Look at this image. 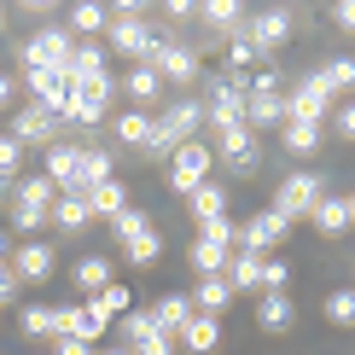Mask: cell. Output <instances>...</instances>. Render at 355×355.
<instances>
[{"label":"cell","mask_w":355,"mask_h":355,"mask_svg":"<svg viewBox=\"0 0 355 355\" xmlns=\"http://www.w3.org/2000/svg\"><path fill=\"white\" fill-rule=\"evenodd\" d=\"M286 279H291L286 262H262V291H286Z\"/></svg>","instance_id":"obj_46"},{"label":"cell","mask_w":355,"mask_h":355,"mask_svg":"<svg viewBox=\"0 0 355 355\" xmlns=\"http://www.w3.org/2000/svg\"><path fill=\"white\" fill-rule=\"evenodd\" d=\"M327 111H332V87L320 82V70H309V76L291 82V94H286V123H320Z\"/></svg>","instance_id":"obj_6"},{"label":"cell","mask_w":355,"mask_h":355,"mask_svg":"<svg viewBox=\"0 0 355 355\" xmlns=\"http://www.w3.org/2000/svg\"><path fill=\"white\" fill-rule=\"evenodd\" d=\"M227 286H233V291H250V286L262 291V257H257V250H233V262H227Z\"/></svg>","instance_id":"obj_29"},{"label":"cell","mask_w":355,"mask_h":355,"mask_svg":"<svg viewBox=\"0 0 355 355\" xmlns=\"http://www.w3.org/2000/svg\"><path fill=\"white\" fill-rule=\"evenodd\" d=\"M76 164H82V146H64V140L47 146V181H53L58 192H70V181H76Z\"/></svg>","instance_id":"obj_19"},{"label":"cell","mask_w":355,"mask_h":355,"mask_svg":"<svg viewBox=\"0 0 355 355\" xmlns=\"http://www.w3.org/2000/svg\"><path fill=\"white\" fill-rule=\"evenodd\" d=\"M198 239H221V245H233V221H227V216H216V221H198Z\"/></svg>","instance_id":"obj_45"},{"label":"cell","mask_w":355,"mask_h":355,"mask_svg":"<svg viewBox=\"0 0 355 355\" xmlns=\"http://www.w3.org/2000/svg\"><path fill=\"white\" fill-rule=\"evenodd\" d=\"M53 268H58V257H53L47 239H24L18 250H12V279H18V286H41Z\"/></svg>","instance_id":"obj_12"},{"label":"cell","mask_w":355,"mask_h":355,"mask_svg":"<svg viewBox=\"0 0 355 355\" xmlns=\"http://www.w3.org/2000/svg\"><path fill=\"white\" fill-rule=\"evenodd\" d=\"M111 227H116V239H123V245H128V239H140V233H146V227H152V216H146V210H140V204H128V210H123V216H116V221H111Z\"/></svg>","instance_id":"obj_42"},{"label":"cell","mask_w":355,"mask_h":355,"mask_svg":"<svg viewBox=\"0 0 355 355\" xmlns=\"http://www.w3.org/2000/svg\"><path fill=\"white\" fill-rule=\"evenodd\" d=\"M0 286H18V279H12V262H0Z\"/></svg>","instance_id":"obj_52"},{"label":"cell","mask_w":355,"mask_h":355,"mask_svg":"<svg viewBox=\"0 0 355 355\" xmlns=\"http://www.w3.org/2000/svg\"><path fill=\"white\" fill-rule=\"evenodd\" d=\"M349 198H338V192H320V204H315V227L320 233H344L349 227Z\"/></svg>","instance_id":"obj_32"},{"label":"cell","mask_w":355,"mask_h":355,"mask_svg":"<svg viewBox=\"0 0 355 355\" xmlns=\"http://www.w3.org/2000/svg\"><path fill=\"white\" fill-rule=\"evenodd\" d=\"M47 221H53V227H64V233L87 227V198H76V192H58L53 210H47Z\"/></svg>","instance_id":"obj_31"},{"label":"cell","mask_w":355,"mask_h":355,"mask_svg":"<svg viewBox=\"0 0 355 355\" xmlns=\"http://www.w3.org/2000/svg\"><path fill=\"white\" fill-rule=\"evenodd\" d=\"M245 128H286V94H250L245 99Z\"/></svg>","instance_id":"obj_17"},{"label":"cell","mask_w":355,"mask_h":355,"mask_svg":"<svg viewBox=\"0 0 355 355\" xmlns=\"http://www.w3.org/2000/svg\"><path fill=\"white\" fill-rule=\"evenodd\" d=\"M227 303H233L227 274H204V279H198V291H192V309H198V315H221Z\"/></svg>","instance_id":"obj_21"},{"label":"cell","mask_w":355,"mask_h":355,"mask_svg":"<svg viewBox=\"0 0 355 355\" xmlns=\"http://www.w3.org/2000/svg\"><path fill=\"white\" fill-rule=\"evenodd\" d=\"M99 355H128V349H123V344H116V349H99Z\"/></svg>","instance_id":"obj_54"},{"label":"cell","mask_w":355,"mask_h":355,"mask_svg":"<svg viewBox=\"0 0 355 355\" xmlns=\"http://www.w3.org/2000/svg\"><path fill=\"white\" fill-rule=\"evenodd\" d=\"M181 349H192V355H210L216 344H221V327H216V315H192L187 327H181V338H175Z\"/></svg>","instance_id":"obj_20"},{"label":"cell","mask_w":355,"mask_h":355,"mask_svg":"<svg viewBox=\"0 0 355 355\" xmlns=\"http://www.w3.org/2000/svg\"><path fill=\"white\" fill-rule=\"evenodd\" d=\"M24 58H29V70H70V58H76V35H70L64 24H47V29L29 35Z\"/></svg>","instance_id":"obj_4"},{"label":"cell","mask_w":355,"mask_h":355,"mask_svg":"<svg viewBox=\"0 0 355 355\" xmlns=\"http://www.w3.org/2000/svg\"><path fill=\"white\" fill-rule=\"evenodd\" d=\"M116 140H128V146L146 152V146H152V116H146V111H123V116H116Z\"/></svg>","instance_id":"obj_37"},{"label":"cell","mask_w":355,"mask_h":355,"mask_svg":"<svg viewBox=\"0 0 355 355\" xmlns=\"http://www.w3.org/2000/svg\"><path fill=\"white\" fill-rule=\"evenodd\" d=\"M105 24H111V12L99 6V0H82V6H70V12H64V29H70L76 41H82V35H99Z\"/></svg>","instance_id":"obj_24"},{"label":"cell","mask_w":355,"mask_h":355,"mask_svg":"<svg viewBox=\"0 0 355 355\" xmlns=\"http://www.w3.org/2000/svg\"><path fill=\"white\" fill-rule=\"evenodd\" d=\"M18 146H53V140H64V116H53V111H41V105H24L18 116H12V128H6Z\"/></svg>","instance_id":"obj_11"},{"label":"cell","mask_w":355,"mask_h":355,"mask_svg":"<svg viewBox=\"0 0 355 355\" xmlns=\"http://www.w3.org/2000/svg\"><path fill=\"white\" fill-rule=\"evenodd\" d=\"M105 29H111V47L128 53L135 64H146V58H152V47L164 41V29L146 18V0H116V12H111Z\"/></svg>","instance_id":"obj_1"},{"label":"cell","mask_w":355,"mask_h":355,"mask_svg":"<svg viewBox=\"0 0 355 355\" xmlns=\"http://www.w3.org/2000/svg\"><path fill=\"white\" fill-rule=\"evenodd\" d=\"M291 320H297L291 291H262V303H257V327H262V332H286Z\"/></svg>","instance_id":"obj_18"},{"label":"cell","mask_w":355,"mask_h":355,"mask_svg":"<svg viewBox=\"0 0 355 355\" xmlns=\"http://www.w3.org/2000/svg\"><path fill=\"white\" fill-rule=\"evenodd\" d=\"M198 128H204V99H169V105L157 111V123H152V146H146V152L175 157L187 140H198Z\"/></svg>","instance_id":"obj_2"},{"label":"cell","mask_w":355,"mask_h":355,"mask_svg":"<svg viewBox=\"0 0 355 355\" xmlns=\"http://www.w3.org/2000/svg\"><path fill=\"white\" fill-rule=\"evenodd\" d=\"M29 87H35L41 111L64 116V105H70V70H29Z\"/></svg>","instance_id":"obj_14"},{"label":"cell","mask_w":355,"mask_h":355,"mask_svg":"<svg viewBox=\"0 0 355 355\" xmlns=\"http://www.w3.org/2000/svg\"><path fill=\"white\" fill-rule=\"evenodd\" d=\"M210 152H216L233 175H257V164H262V152H257V128H245V123H239V128H221Z\"/></svg>","instance_id":"obj_10"},{"label":"cell","mask_w":355,"mask_h":355,"mask_svg":"<svg viewBox=\"0 0 355 355\" xmlns=\"http://www.w3.org/2000/svg\"><path fill=\"white\" fill-rule=\"evenodd\" d=\"M338 135H349V140H355V105L338 111Z\"/></svg>","instance_id":"obj_50"},{"label":"cell","mask_w":355,"mask_h":355,"mask_svg":"<svg viewBox=\"0 0 355 355\" xmlns=\"http://www.w3.org/2000/svg\"><path fill=\"white\" fill-rule=\"evenodd\" d=\"M164 18L169 24H187V18H198V6H192V0H164Z\"/></svg>","instance_id":"obj_47"},{"label":"cell","mask_w":355,"mask_h":355,"mask_svg":"<svg viewBox=\"0 0 355 355\" xmlns=\"http://www.w3.org/2000/svg\"><path fill=\"white\" fill-rule=\"evenodd\" d=\"M210 164H216V152L204 140H187L181 152L169 157V187L175 192H198L204 181H210Z\"/></svg>","instance_id":"obj_9"},{"label":"cell","mask_w":355,"mask_h":355,"mask_svg":"<svg viewBox=\"0 0 355 355\" xmlns=\"http://www.w3.org/2000/svg\"><path fill=\"white\" fill-rule=\"evenodd\" d=\"M187 210L198 216V221H216V216H227V187H216V181H204L198 192H187Z\"/></svg>","instance_id":"obj_28"},{"label":"cell","mask_w":355,"mask_h":355,"mask_svg":"<svg viewBox=\"0 0 355 355\" xmlns=\"http://www.w3.org/2000/svg\"><path fill=\"white\" fill-rule=\"evenodd\" d=\"M58 338H82V344H99L105 327L87 315V303H58Z\"/></svg>","instance_id":"obj_16"},{"label":"cell","mask_w":355,"mask_h":355,"mask_svg":"<svg viewBox=\"0 0 355 355\" xmlns=\"http://www.w3.org/2000/svg\"><path fill=\"white\" fill-rule=\"evenodd\" d=\"M12 297H18V286H0V309H6Z\"/></svg>","instance_id":"obj_53"},{"label":"cell","mask_w":355,"mask_h":355,"mask_svg":"<svg viewBox=\"0 0 355 355\" xmlns=\"http://www.w3.org/2000/svg\"><path fill=\"white\" fill-rule=\"evenodd\" d=\"M94 76H105V47H99V41H76V58H70V87H76V82H94Z\"/></svg>","instance_id":"obj_27"},{"label":"cell","mask_w":355,"mask_h":355,"mask_svg":"<svg viewBox=\"0 0 355 355\" xmlns=\"http://www.w3.org/2000/svg\"><path fill=\"white\" fill-rule=\"evenodd\" d=\"M70 279H76V291H82V297H99V291L111 286V262H105V257H82Z\"/></svg>","instance_id":"obj_30"},{"label":"cell","mask_w":355,"mask_h":355,"mask_svg":"<svg viewBox=\"0 0 355 355\" xmlns=\"http://www.w3.org/2000/svg\"><path fill=\"white\" fill-rule=\"evenodd\" d=\"M53 355H94V344H82V338H58Z\"/></svg>","instance_id":"obj_49"},{"label":"cell","mask_w":355,"mask_h":355,"mask_svg":"<svg viewBox=\"0 0 355 355\" xmlns=\"http://www.w3.org/2000/svg\"><path fill=\"white\" fill-rule=\"evenodd\" d=\"M146 64H152L157 70V76H164V82H192V76H198V53H192V47H181V41H157V47H152V58H146Z\"/></svg>","instance_id":"obj_13"},{"label":"cell","mask_w":355,"mask_h":355,"mask_svg":"<svg viewBox=\"0 0 355 355\" xmlns=\"http://www.w3.org/2000/svg\"><path fill=\"white\" fill-rule=\"evenodd\" d=\"M279 135H286V152H291V157H309V152L320 146V123H286Z\"/></svg>","instance_id":"obj_38"},{"label":"cell","mask_w":355,"mask_h":355,"mask_svg":"<svg viewBox=\"0 0 355 355\" xmlns=\"http://www.w3.org/2000/svg\"><path fill=\"white\" fill-rule=\"evenodd\" d=\"M0 192H6V181H0Z\"/></svg>","instance_id":"obj_56"},{"label":"cell","mask_w":355,"mask_h":355,"mask_svg":"<svg viewBox=\"0 0 355 355\" xmlns=\"http://www.w3.org/2000/svg\"><path fill=\"white\" fill-rule=\"evenodd\" d=\"M279 239H291V221L279 216V210H257V216H245V221H233V245L239 250H268V245H279Z\"/></svg>","instance_id":"obj_7"},{"label":"cell","mask_w":355,"mask_h":355,"mask_svg":"<svg viewBox=\"0 0 355 355\" xmlns=\"http://www.w3.org/2000/svg\"><path fill=\"white\" fill-rule=\"evenodd\" d=\"M320 82L332 87V99L349 94V87H355V58H349V53H344V58H327V64H320Z\"/></svg>","instance_id":"obj_39"},{"label":"cell","mask_w":355,"mask_h":355,"mask_svg":"<svg viewBox=\"0 0 355 355\" xmlns=\"http://www.w3.org/2000/svg\"><path fill=\"white\" fill-rule=\"evenodd\" d=\"M157 250H164V239H157V233L146 227L140 239H128V245H123V257L135 262V268H152V262H157Z\"/></svg>","instance_id":"obj_41"},{"label":"cell","mask_w":355,"mask_h":355,"mask_svg":"<svg viewBox=\"0 0 355 355\" xmlns=\"http://www.w3.org/2000/svg\"><path fill=\"white\" fill-rule=\"evenodd\" d=\"M18 327H24V338H58V309L53 303H29L18 315Z\"/></svg>","instance_id":"obj_35"},{"label":"cell","mask_w":355,"mask_h":355,"mask_svg":"<svg viewBox=\"0 0 355 355\" xmlns=\"http://www.w3.org/2000/svg\"><path fill=\"white\" fill-rule=\"evenodd\" d=\"M18 169H24V146L12 135H0V181H18Z\"/></svg>","instance_id":"obj_43"},{"label":"cell","mask_w":355,"mask_h":355,"mask_svg":"<svg viewBox=\"0 0 355 355\" xmlns=\"http://www.w3.org/2000/svg\"><path fill=\"white\" fill-rule=\"evenodd\" d=\"M87 315H94L99 327L111 332V320H123V315H128V286H116V279H111L99 297H87Z\"/></svg>","instance_id":"obj_23"},{"label":"cell","mask_w":355,"mask_h":355,"mask_svg":"<svg viewBox=\"0 0 355 355\" xmlns=\"http://www.w3.org/2000/svg\"><path fill=\"white\" fill-rule=\"evenodd\" d=\"M245 41L262 58H274L291 41V6H257V12H245Z\"/></svg>","instance_id":"obj_3"},{"label":"cell","mask_w":355,"mask_h":355,"mask_svg":"<svg viewBox=\"0 0 355 355\" xmlns=\"http://www.w3.org/2000/svg\"><path fill=\"white\" fill-rule=\"evenodd\" d=\"M327 320H332V327H355V286L327 291Z\"/></svg>","instance_id":"obj_40"},{"label":"cell","mask_w":355,"mask_h":355,"mask_svg":"<svg viewBox=\"0 0 355 355\" xmlns=\"http://www.w3.org/2000/svg\"><path fill=\"white\" fill-rule=\"evenodd\" d=\"M320 192H327V187H320V175H309V169H291L286 181L274 187V204H268V210H279L286 221H297V216H315Z\"/></svg>","instance_id":"obj_5"},{"label":"cell","mask_w":355,"mask_h":355,"mask_svg":"<svg viewBox=\"0 0 355 355\" xmlns=\"http://www.w3.org/2000/svg\"><path fill=\"white\" fill-rule=\"evenodd\" d=\"M123 210H128V187L116 181V175H111V181H99L94 192H87V216H111V221H116Z\"/></svg>","instance_id":"obj_22"},{"label":"cell","mask_w":355,"mask_h":355,"mask_svg":"<svg viewBox=\"0 0 355 355\" xmlns=\"http://www.w3.org/2000/svg\"><path fill=\"white\" fill-rule=\"evenodd\" d=\"M12 227H18V233L47 227V210H35V204H18V198H12Z\"/></svg>","instance_id":"obj_44"},{"label":"cell","mask_w":355,"mask_h":355,"mask_svg":"<svg viewBox=\"0 0 355 355\" xmlns=\"http://www.w3.org/2000/svg\"><path fill=\"white\" fill-rule=\"evenodd\" d=\"M128 99H135V111L157 105V99H164V76H157L152 64H135V70H128Z\"/></svg>","instance_id":"obj_25"},{"label":"cell","mask_w":355,"mask_h":355,"mask_svg":"<svg viewBox=\"0 0 355 355\" xmlns=\"http://www.w3.org/2000/svg\"><path fill=\"white\" fill-rule=\"evenodd\" d=\"M111 152L105 146H82V164H76V181H70V192H76V198H87V192H94L99 181H111Z\"/></svg>","instance_id":"obj_15"},{"label":"cell","mask_w":355,"mask_h":355,"mask_svg":"<svg viewBox=\"0 0 355 355\" xmlns=\"http://www.w3.org/2000/svg\"><path fill=\"white\" fill-rule=\"evenodd\" d=\"M349 216H355V192H349Z\"/></svg>","instance_id":"obj_55"},{"label":"cell","mask_w":355,"mask_h":355,"mask_svg":"<svg viewBox=\"0 0 355 355\" xmlns=\"http://www.w3.org/2000/svg\"><path fill=\"white\" fill-rule=\"evenodd\" d=\"M58 187L47 181V175H18V204H35V210H53Z\"/></svg>","instance_id":"obj_36"},{"label":"cell","mask_w":355,"mask_h":355,"mask_svg":"<svg viewBox=\"0 0 355 355\" xmlns=\"http://www.w3.org/2000/svg\"><path fill=\"white\" fill-rule=\"evenodd\" d=\"M198 18L210 29H227V35H233V29H245V6H239V0H204Z\"/></svg>","instance_id":"obj_34"},{"label":"cell","mask_w":355,"mask_h":355,"mask_svg":"<svg viewBox=\"0 0 355 355\" xmlns=\"http://www.w3.org/2000/svg\"><path fill=\"white\" fill-rule=\"evenodd\" d=\"M12 94H18V82H12V76H6V70H0V111H6V105H12Z\"/></svg>","instance_id":"obj_51"},{"label":"cell","mask_w":355,"mask_h":355,"mask_svg":"<svg viewBox=\"0 0 355 355\" xmlns=\"http://www.w3.org/2000/svg\"><path fill=\"white\" fill-rule=\"evenodd\" d=\"M332 24L344 29V35H355V0H338V6H332Z\"/></svg>","instance_id":"obj_48"},{"label":"cell","mask_w":355,"mask_h":355,"mask_svg":"<svg viewBox=\"0 0 355 355\" xmlns=\"http://www.w3.org/2000/svg\"><path fill=\"white\" fill-rule=\"evenodd\" d=\"M111 94H116L111 70H105V76H94V82H76V87H70V105H64V123L94 128L99 116H105V99H111Z\"/></svg>","instance_id":"obj_8"},{"label":"cell","mask_w":355,"mask_h":355,"mask_svg":"<svg viewBox=\"0 0 355 355\" xmlns=\"http://www.w3.org/2000/svg\"><path fill=\"white\" fill-rule=\"evenodd\" d=\"M0 18H6V12H0Z\"/></svg>","instance_id":"obj_57"},{"label":"cell","mask_w":355,"mask_h":355,"mask_svg":"<svg viewBox=\"0 0 355 355\" xmlns=\"http://www.w3.org/2000/svg\"><path fill=\"white\" fill-rule=\"evenodd\" d=\"M192 315H198V309H192V297H157V309H152V320H157L169 338H181V327H187Z\"/></svg>","instance_id":"obj_33"},{"label":"cell","mask_w":355,"mask_h":355,"mask_svg":"<svg viewBox=\"0 0 355 355\" xmlns=\"http://www.w3.org/2000/svg\"><path fill=\"white\" fill-rule=\"evenodd\" d=\"M227 262H233V245H221V239H192V268L204 274H227Z\"/></svg>","instance_id":"obj_26"}]
</instances>
